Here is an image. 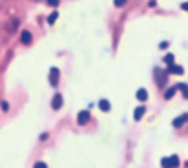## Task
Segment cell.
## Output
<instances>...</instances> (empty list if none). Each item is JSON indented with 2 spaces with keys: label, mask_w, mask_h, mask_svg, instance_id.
Masks as SVG:
<instances>
[{
  "label": "cell",
  "mask_w": 188,
  "mask_h": 168,
  "mask_svg": "<svg viewBox=\"0 0 188 168\" xmlns=\"http://www.w3.org/2000/svg\"><path fill=\"white\" fill-rule=\"evenodd\" d=\"M155 79H157V86H165L166 84V80H168V71H161V68H155Z\"/></svg>",
  "instance_id": "6da1fadb"
},
{
  "label": "cell",
  "mask_w": 188,
  "mask_h": 168,
  "mask_svg": "<svg viewBox=\"0 0 188 168\" xmlns=\"http://www.w3.org/2000/svg\"><path fill=\"white\" fill-rule=\"evenodd\" d=\"M90 119H91V115H90V110H82V112H79V115H77V123H79L80 126L88 124V123H90Z\"/></svg>",
  "instance_id": "7a4b0ae2"
},
{
  "label": "cell",
  "mask_w": 188,
  "mask_h": 168,
  "mask_svg": "<svg viewBox=\"0 0 188 168\" xmlns=\"http://www.w3.org/2000/svg\"><path fill=\"white\" fill-rule=\"evenodd\" d=\"M59 79H60V70H59V68H51V70H49V84H51V86H57V84H59Z\"/></svg>",
  "instance_id": "3957f363"
},
{
  "label": "cell",
  "mask_w": 188,
  "mask_h": 168,
  "mask_svg": "<svg viewBox=\"0 0 188 168\" xmlns=\"http://www.w3.org/2000/svg\"><path fill=\"white\" fill-rule=\"evenodd\" d=\"M62 104H64L62 95H60V93H55V95H53V101H51V108H53V110H60Z\"/></svg>",
  "instance_id": "277c9868"
},
{
  "label": "cell",
  "mask_w": 188,
  "mask_h": 168,
  "mask_svg": "<svg viewBox=\"0 0 188 168\" xmlns=\"http://www.w3.org/2000/svg\"><path fill=\"white\" fill-rule=\"evenodd\" d=\"M166 71H168V73H172V75H183V73H185V68H183V66H179V64H170Z\"/></svg>",
  "instance_id": "5b68a950"
},
{
  "label": "cell",
  "mask_w": 188,
  "mask_h": 168,
  "mask_svg": "<svg viewBox=\"0 0 188 168\" xmlns=\"http://www.w3.org/2000/svg\"><path fill=\"white\" fill-rule=\"evenodd\" d=\"M185 123H188V113H183V115H179V117H176V119L172 121V124H174L176 128H181Z\"/></svg>",
  "instance_id": "8992f818"
},
{
  "label": "cell",
  "mask_w": 188,
  "mask_h": 168,
  "mask_svg": "<svg viewBox=\"0 0 188 168\" xmlns=\"http://www.w3.org/2000/svg\"><path fill=\"white\" fill-rule=\"evenodd\" d=\"M144 112H146V108H144V106H137V108L133 110V121H141V119H143V115H144Z\"/></svg>",
  "instance_id": "52a82bcc"
},
{
  "label": "cell",
  "mask_w": 188,
  "mask_h": 168,
  "mask_svg": "<svg viewBox=\"0 0 188 168\" xmlns=\"http://www.w3.org/2000/svg\"><path fill=\"white\" fill-rule=\"evenodd\" d=\"M20 42H22L24 46H29V44H31V33H29V31H22V35H20Z\"/></svg>",
  "instance_id": "ba28073f"
},
{
  "label": "cell",
  "mask_w": 188,
  "mask_h": 168,
  "mask_svg": "<svg viewBox=\"0 0 188 168\" xmlns=\"http://www.w3.org/2000/svg\"><path fill=\"white\" fill-rule=\"evenodd\" d=\"M137 99H139V101H143V102H144V101H146V99H148V91H146V90H144V88H139V90H137Z\"/></svg>",
  "instance_id": "9c48e42d"
},
{
  "label": "cell",
  "mask_w": 188,
  "mask_h": 168,
  "mask_svg": "<svg viewBox=\"0 0 188 168\" xmlns=\"http://www.w3.org/2000/svg\"><path fill=\"white\" fill-rule=\"evenodd\" d=\"M99 108L102 110V112H110V101H106V99H102V101H99Z\"/></svg>",
  "instance_id": "30bf717a"
},
{
  "label": "cell",
  "mask_w": 188,
  "mask_h": 168,
  "mask_svg": "<svg viewBox=\"0 0 188 168\" xmlns=\"http://www.w3.org/2000/svg\"><path fill=\"white\" fill-rule=\"evenodd\" d=\"M176 91H177V86H174V88H168L166 91H165V99L168 101V99H172L174 95H176Z\"/></svg>",
  "instance_id": "8fae6325"
},
{
  "label": "cell",
  "mask_w": 188,
  "mask_h": 168,
  "mask_svg": "<svg viewBox=\"0 0 188 168\" xmlns=\"http://www.w3.org/2000/svg\"><path fill=\"white\" fill-rule=\"evenodd\" d=\"M177 90L183 93L185 99H188V84H177Z\"/></svg>",
  "instance_id": "7c38bea8"
},
{
  "label": "cell",
  "mask_w": 188,
  "mask_h": 168,
  "mask_svg": "<svg viewBox=\"0 0 188 168\" xmlns=\"http://www.w3.org/2000/svg\"><path fill=\"white\" fill-rule=\"evenodd\" d=\"M179 163H181V161H179L177 155H172V157H170V166L172 168H179Z\"/></svg>",
  "instance_id": "4fadbf2b"
},
{
  "label": "cell",
  "mask_w": 188,
  "mask_h": 168,
  "mask_svg": "<svg viewBox=\"0 0 188 168\" xmlns=\"http://www.w3.org/2000/svg\"><path fill=\"white\" fill-rule=\"evenodd\" d=\"M57 18H59V13H57V11H53V13L48 16V24H55V20H57Z\"/></svg>",
  "instance_id": "5bb4252c"
},
{
  "label": "cell",
  "mask_w": 188,
  "mask_h": 168,
  "mask_svg": "<svg viewBox=\"0 0 188 168\" xmlns=\"http://www.w3.org/2000/svg\"><path fill=\"white\" fill-rule=\"evenodd\" d=\"M163 60H165V64H168V66H170V64H174V55H172V53H166Z\"/></svg>",
  "instance_id": "9a60e30c"
},
{
  "label": "cell",
  "mask_w": 188,
  "mask_h": 168,
  "mask_svg": "<svg viewBox=\"0 0 188 168\" xmlns=\"http://www.w3.org/2000/svg\"><path fill=\"white\" fill-rule=\"evenodd\" d=\"M46 4H48L49 7H57V5L60 4V0H46Z\"/></svg>",
  "instance_id": "2e32d148"
},
{
  "label": "cell",
  "mask_w": 188,
  "mask_h": 168,
  "mask_svg": "<svg viewBox=\"0 0 188 168\" xmlns=\"http://www.w3.org/2000/svg\"><path fill=\"white\" fill-rule=\"evenodd\" d=\"M126 2H128V0H113L115 7H122V5H126Z\"/></svg>",
  "instance_id": "e0dca14e"
},
{
  "label": "cell",
  "mask_w": 188,
  "mask_h": 168,
  "mask_svg": "<svg viewBox=\"0 0 188 168\" xmlns=\"http://www.w3.org/2000/svg\"><path fill=\"white\" fill-rule=\"evenodd\" d=\"M161 165H163L165 168H172V166H170V157H165V159L161 161Z\"/></svg>",
  "instance_id": "ac0fdd59"
},
{
  "label": "cell",
  "mask_w": 188,
  "mask_h": 168,
  "mask_svg": "<svg viewBox=\"0 0 188 168\" xmlns=\"http://www.w3.org/2000/svg\"><path fill=\"white\" fill-rule=\"evenodd\" d=\"M33 168H48V165L46 163H42V161H38V163H35V166Z\"/></svg>",
  "instance_id": "d6986e66"
},
{
  "label": "cell",
  "mask_w": 188,
  "mask_h": 168,
  "mask_svg": "<svg viewBox=\"0 0 188 168\" xmlns=\"http://www.w3.org/2000/svg\"><path fill=\"white\" fill-rule=\"evenodd\" d=\"M7 108H9V104H7V102H2V110L7 112Z\"/></svg>",
  "instance_id": "ffe728a7"
},
{
  "label": "cell",
  "mask_w": 188,
  "mask_h": 168,
  "mask_svg": "<svg viewBox=\"0 0 188 168\" xmlns=\"http://www.w3.org/2000/svg\"><path fill=\"white\" fill-rule=\"evenodd\" d=\"M168 48V42H161V49H166Z\"/></svg>",
  "instance_id": "44dd1931"
},
{
  "label": "cell",
  "mask_w": 188,
  "mask_h": 168,
  "mask_svg": "<svg viewBox=\"0 0 188 168\" xmlns=\"http://www.w3.org/2000/svg\"><path fill=\"white\" fill-rule=\"evenodd\" d=\"M181 7H183L185 11H188V2H185V4H181Z\"/></svg>",
  "instance_id": "7402d4cb"
}]
</instances>
